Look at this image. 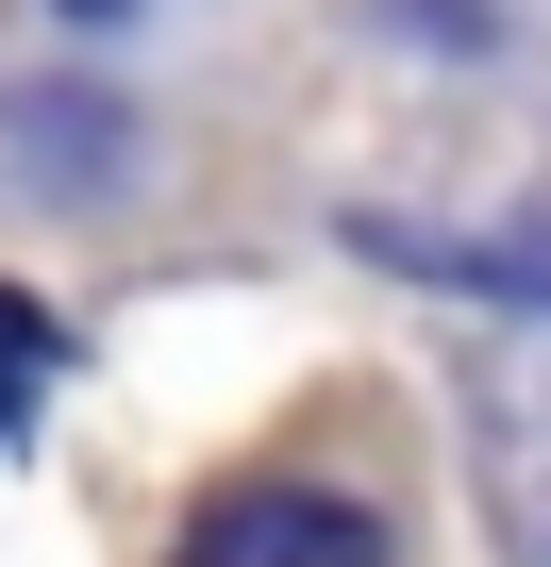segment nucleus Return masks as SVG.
Wrapping results in <instances>:
<instances>
[{
    "label": "nucleus",
    "instance_id": "obj_1",
    "mask_svg": "<svg viewBox=\"0 0 551 567\" xmlns=\"http://www.w3.org/2000/svg\"><path fill=\"white\" fill-rule=\"evenodd\" d=\"M184 567H385V517H351L335 484H234L184 534Z\"/></svg>",
    "mask_w": 551,
    "mask_h": 567
},
{
    "label": "nucleus",
    "instance_id": "obj_2",
    "mask_svg": "<svg viewBox=\"0 0 551 567\" xmlns=\"http://www.w3.org/2000/svg\"><path fill=\"white\" fill-rule=\"evenodd\" d=\"M484 467H501V517H518V550L551 567V384H518V401H501V451H484Z\"/></svg>",
    "mask_w": 551,
    "mask_h": 567
},
{
    "label": "nucleus",
    "instance_id": "obj_3",
    "mask_svg": "<svg viewBox=\"0 0 551 567\" xmlns=\"http://www.w3.org/2000/svg\"><path fill=\"white\" fill-rule=\"evenodd\" d=\"M34 401H51V318L18 301V284H0V434H18Z\"/></svg>",
    "mask_w": 551,
    "mask_h": 567
},
{
    "label": "nucleus",
    "instance_id": "obj_4",
    "mask_svg": "<svg viewBox=\"0 0 551 567\" xmlns=\"http://www.w3.org/2000/svg\"><path fill=\"white\" fill-rule=\"evenodd\" d=\"M68 18H118V0H68Z\"/></svg>",
    "mask_w": 551,
    "mask_h": 567
}]
</instances>
